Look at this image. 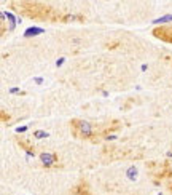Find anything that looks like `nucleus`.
<instances>
[{
    "label": "nucleus",
    "mask_w": 172,
    "mask_h": 195,
    "mask_svg": "<svg viewBox=\"0 0 172 195\" xmlns=\"http://www.w3.org/2000/svg\"><path fill=\"white\" fill-rule=\"evenodd\" d=\"M167 189H169V192L172 194V182H171V184H169V185H167Z\"/></svg>",
    "instance_id": "a211bd4d"
},
{
    "label": "nucleus",
    "mask_w": 172,
    "mask_h": 195,
    "mask_svg": "<svg viewBox=\"0 0 172 195\" xmlns=\"http://www.w3.org/2000/svg\"><path fill=\"white\" fill-rule=\"evenodd\" d=\"M16 142H18V146L21 147V149H23V150H26V154H27V157H35V149H34V146H32V144L27 141V139L16 136Z\"/></svg>",
    "instance_id": "39448f33"
},
{
    "label": "nucleus",
    "mask_w": 172,
    "mask_h": 195,
    "mask_svg": "<svg viewBox=\"0 0 172 195\" xmlns=\"http://www.w3.org/2000/svg\"><path fill=\"white\" fill-rule=\"evenodd\" d=\"M40 160H42L43 166L53 168L54 165L59 162V157H58L56 152H42V154H40Z\"/></svg>",
    "instance_id": "20e7f679"
},
{
    "label": "nucleus",
    "mask_w": 172,
    "mask_h": 195,
    "mask_svg": "<svg viewBox=\"0 0 172 195\" xmlns=\"http://www.w3.org/2000/svg\"><path fill=\"white\" fill-rule=\"evenodd\" d=\"M34 80H35L37 83H42V82H43V78H42V77H37V78H34Z\"/></svg>",
    "instance_id": "f3484780"
},
{
    "label": "nucleus",
    "mask_w": 172,
    "mask_h": 195,
    "mask_svg": "<svg viewBox=\"0 0 172 195\" xmlns=\"http://www.w3.org/2000/svg\"><path fill=\"white\" fill-rule=\"evenodd\" d=\"M69 195H93V194H91V190H89L88 184L81 181L80 184H77L75 187L70 190V194H69Z\"/></svg>",
    "instance_id": "423d86ee"
},
{
    "label": "nucleus",
    "mask_w": 172,
    "mask_h": 195,
    "mask_svg": "<svg viewBox=\"0 0 172 195\" xmlns=\"http://www.w3.org/2000/svg\"><path fill=\"white\" fill-rule=\"evenodd\" d=\"M13 8H15L18 13H21L26 18L31 19H53L56 18V13L53 7L45 5V3H37V2H13L11 3Z\"/></svg>",
    "instance_id": "f257e3e1"
},
{
    "label": "nucleus",
    "mask_w": 172,
    "mask_h": 195,
    "mask_svg": "<svg viewBox=\"0 0 172 195\" xmlns=\"http://www.w3.org/2000/svg\"><path fill=\"white\" fill-rule=\"evenodd\" d=\"M10 93H11V95H15V93H21V95H26V91H21L19 88H11Z\"/></svg>",
    "instance_id": "4468645a"
},
{
    "label": "nucleus",
    "mask_w": 172,
    "mask_h": 195,
    "mask_svg": "<svg viewBox=\"0 0 172 195\" xmlns=\"http://www.w3.org/2000/svg\"><path fill=\"white\" fill-rule=\"evenodd\" d=\"M64 62H66V58H61V59H58V61H56V66H62L64 64Z\"/></svg>",
    "instance_id": "dca6fc26"
},
{
    "label": "nucleus",
    "mask_w": 172,
    "mask_h": 195,
    "mask_svg": "<svg viewBox=\"0 0 172 195\" xmlns=\"http://www.w3.org/2000/svg\"><path fill=\"white\" fill-rule=\"evenodd\" d=\"M126 176H128V179H131V181H136V179H137V168H136V166H131V168H128V173H126Z\"/></svg>",
    "instance_id": "6e6552de"
},
{
    "label": "nucleus",
    "mask_w": 172,
    "mask_h": 195,
    "mask_svg": "<svg viewBox=\"0 0 172 195\" xmlns=\"http://www.w3.org/2000/svg\"><path fill=\"white\" fill-rule=\"evenodd\" d=\"M70 131H72V136L77 139H91L94 134L91 123L86 120H81V118H72Z\"/></svg>",
    "instance_id": "f03ea898"
},
{
    "label": "nucleus",
    "mask_w": 172,
    "mask_h": 195,
    "mask_svg": "<svg viewBox=\"0 0 172 195\" xmlns=\"http://www.w3.org/2000/svg\"><path fill=\"white\" fill-rule=\"evenodd\" d=\"M171 152H172V150H171Z\"/></svg>",
    "instance_id": "aec40b11"
},
{
    "label": "nucleus",
    "mask_w": 172,
    "mask_h": 195,
    "mask_svg": "<svg viewBox=\"0 0 172 195\" xmlns=\"http://www.w3.org/2000/svg\"><path fill=\"white\" fill-rule=\"evenodd\" d=\"M45 31H43L42 27H29L26 29L24 32V37H32V35H40V34H43Z\"/></svg>",
    "instance_id": "0eeeda50"
},
{
    "label": "nucleus",
    "mask_w": 172,
    "mask_h": 195,
    "mask_svg": "<svg viewBox=\"0 0 172 195\" xmlns=\"http://www.w3.org/2000/svg\"><path fill=\"white\" fill-rule=\"evenodd\" d=\"M158 195H163V194H158Z\"/></svg>",
    "instance_id": "6ab92c4d"
},
{
    "label": "nucleus",
    "mask_w": 172,
    "mask_h": 195,
    "mask_svg": "<svg viewBox=\"0 0 172 195\" xmlns=\"http://www.w3.org/2000/svg\"><path fill=\"white\" fill-rule=\"evenodd\" d=\"M0 114H2V122H8V120H10V114H7L5 111H2Z\"/></svg>",
    "instance_id": "f8f14e48"
},
{
    "label": "nucleus",
    "mask_w": 172,
    "mask_h": 195,
    "mask_svg": "<svg viewBox=\"0 0 172 195\" xmlns=\"http://www.w3.org/2000/svg\"><path fill=\"white\" fill-rule=\"evenodd\" d=\"M24 131H27V126H18V128H16V133H24Z\"/></svg>",
    "instance_id": "2eb2a0df"
},
{
    "label": "nucleus",
    "mask_w": 172,
    "mask_h": 195,
    "mask_svg": "<svg viewBox=\"0 0 172 195\" xmlns=\"http://www.w3.org/2000/svg\"><path fill=\"white\" fill-rule=\"evenodd\" d=\"M118 45H120V42H109V43H107V48H117Z\"/></svg>",
    "instance_id": "ddd939ff"
},
{
    "label": "nucleus",
    "mask_w": 172,
    "mask_h": 195,
    "mask_svg": "<svg viewBox=\"0 0 172 195\" xmlns=\"http://www.w3.org/2000/svg\"><path fill=\"white\" fill-rule=\"evenodd\" d=\"M171 21H172V15H164L160 19H155L153 24H164V23H171Z\"/></svg>",
    "instance_id": "1a4fd4ad"
},
{
    "label": "nucleus",
    "mask_w": 172,
    "mask_h": 195,
    "mask_svg": "<svg viewBox=\"0 0 172 195\" xmlns=\"http://www.w3.org/2000/svg\"><path fill=\"white\" fill-rule=\"evenodd\" d=\"M5 18H8V21H10V31H13V29L16 27V21H15V18H13V15H10V13H2Z\"/></svg>",
    "instance_id": "9b49d317"
},
{
    "label": "nucleus",
    "mask_w": 172,
    "mask_h": 195,
    "mask_svg": "<svg viewBox=\"0 0 172 195\" xmlns=\"http://www.w3.org/2000/svg\"><path fill=\"white\" fill-rule=\"evenodd\" d=\"M50 134L46 133V131H43V130H35L34 131V138L35 139H45V138H48Z\"/></svg>",
    "instance_id": "9d476101"
},
{
    "label": "nucleus",
    "mask_w": 172,
    "mask_h": 195,
    "mask_svg": "<svg viewBox=\"0 0 172 195\" xmlns=\"http://www.w3.org/2000/svg\"><path fill=\"white\" fill-rule=\"evenodd\" d=\"M153 37L160 39L163 42H167V43H172V24L171 26H158L153 29Z\"/></svg>",
    "instance_id": "7ed1b4c3"
}]
</instances>
